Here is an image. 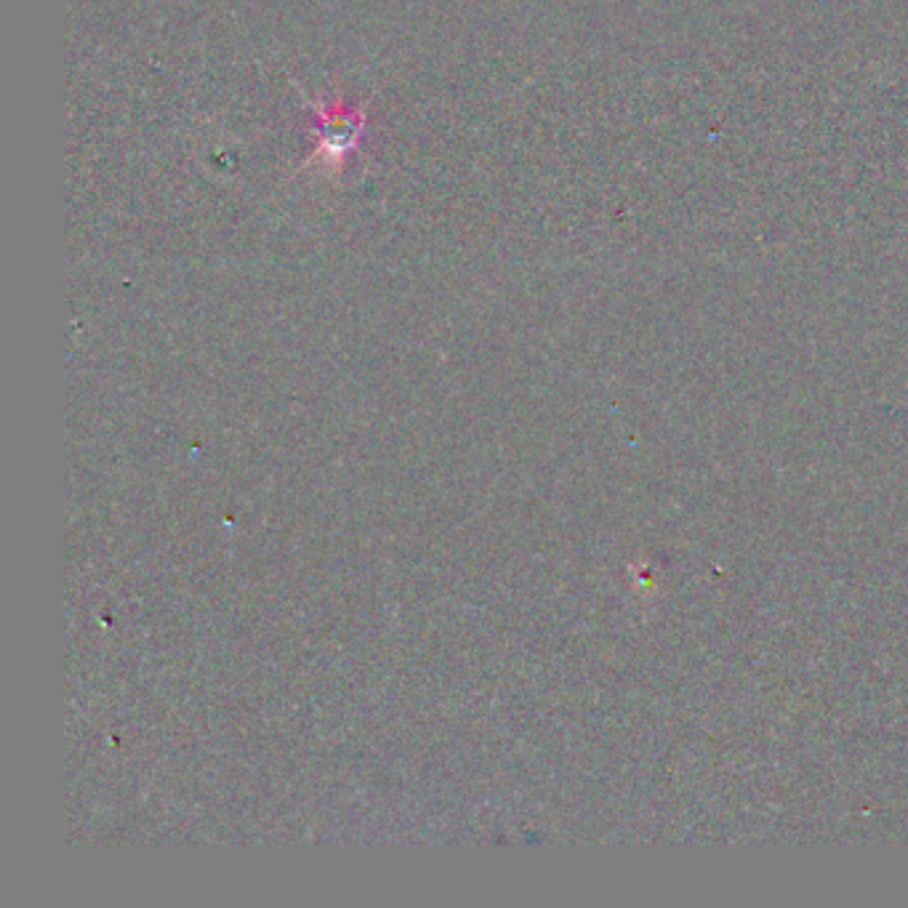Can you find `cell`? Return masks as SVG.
<instances>
[{
	"instance_id": "1",
	"label": "cell",
	"mask_w": 908,
	"mask_h": 908,
	"mask_svg": "<svg viewBox=\"0 0 908 908\" xmlns=\"http://www.w3.org/2000/svg\"><path fill=\"white\" fill-rule=\"evenodd\" d=\"M360 112L347 115L342 107H336V112H323V139H320V150H328L325 155L342 157L347 155V150L353 147L357 133H360Z\"/></svg>"
}]
</instances>
